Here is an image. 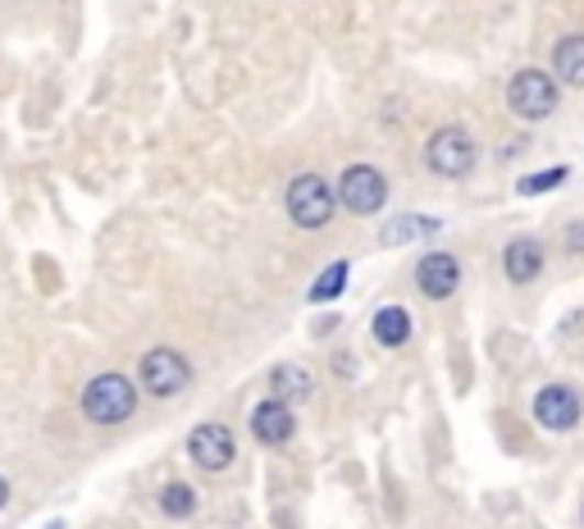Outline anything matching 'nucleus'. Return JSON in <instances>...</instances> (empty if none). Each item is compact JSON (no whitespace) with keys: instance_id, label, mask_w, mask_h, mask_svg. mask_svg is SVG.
<instances>
[{"instance_id":"39448f33","label":"nucleus","mask_w":584,"mask_h":529,"mask_svg":"<svg viewBox=\"0 0 584 529\" xmlns=\"http://www.w3.org/2000/svg\"><path fill=\"white\" fill-rule=\"evenodd\" d=\"M338 201H343L352 214H375L388 201V178L375 165H352L338 183Z\"/></svg>"},{"instance_id":"6ab92c4d","label":"nucleus","mask_w":584,"mask_h":529,"mask_svg":"<svg viewBox=\"0 0 584 529\" xmlns=\"http://www.w3.org/2000/svg\"><path fill=\"white\" fill-rule=\"evenodd\" d=\"M566 252H571V256H584V220L566 229Z\"/></svg>"},{"instance_id":"dca6fc26","label":"nucleus","mask_w":584,"mask_h":529,"mask_svg":"<svg viewBox=\"0 0 584 529\" xmlns=\"http://www.w3.org/2000/svg\"><path fill=\"white\" fill-rule=\"evenodd\" d=\"M566 165H552V169H543V174H526V178H520L516 183V192L520 197H539V192H552V188H562V183H566Z\"/></svg>"},{"instance_id":"412c9836","label":"nucleus","mask_w":584,"mask_h":529,"mask_svg":"<svg viewBox=\"0 0 584 529\" xmlns=\"http://www.w3.org/2000/svg\"><path fill=\"white\" fill-rule=\"evenodd\" d=\"M580 520H584V503H580Z\"/></svg>"},{"instance_id":"423d86ee","label":"nucleus","mask_w":584,"mask_h":529,"mask_svg":"<svg viewBox=\"0 0 584 529\" xmlns=\"http://www.w3.org/2000/svg\"><path fill=\"white\" fill-rule=\"evenodd\" d=\"M137 375H142V388L151 397H174V393L188 388V361H183L174 348H156V352L142 356Z\"/></svg>"},{"instance_id":"6e6552de","label":"nucleus","mask_w":584,"mask_h":529,"mask_svg":"<svg viewBox=\"0 0 584 529\" xmlns=\"http://www.w3.org/2000/svg\"><path fill=\"white\" fill-rule=\"evenodd\" d=\"M580 393L575 388H566V384H548V388H539V397H535V420L543 425V429H552V433H566V429H575L580 425Z\"/></svg>"},{"instance_id":"f3484780","label":"nucleus","mask_w":584,"mask_h":529,"mask_svg":"<svg viewBox=\"0 0 584 529\" xmlns=\"http://www.w3.org/2000/svg\"><path fill=\"white\" fill-rule=\"evenodd\" d=\"M192 507H197V493L188 484H165V493H161V511L165 516L183 520V516H192Z\"/></svg>"},{"instance_id":"2eb2a0df","label":"nucleus","mask_w":584,"mask_h":529,"mask_svg":"<svg viewBox=\"0 0 584 529\" xmlns=\"http://www.w3.org/2000/svg\"><path fill=\"white\" fill-rule=\"evenodd\" d=\"M269 393L279 397V401L306 397V393H311V375H306V370H297V365H279V370L269 375Z\"/></svg>"},{"instance_id":"f257e3e1","label":"nucleus","mask_w":584,"mask_h":529,"mask_svg":"<svg viewBox=\"0 0 584 529\" xmlns=\"http://www.w3.org/2000/svg\"><path fill=\"white\" fill-rule=\"evenodd\" d=\"M82 411L91 425H124L137 411V393L124 375H97L82 388Z\"/></svg>"},{"instance_id":"0eeeda50","label":"nucleus","mask_w":584,"mask_h":529,"mask_svg":"<svg viewBox=\"0 0 584 529\" xmlns=\"http://www.w3.org/2000/svg\"><path fill=\"white\" fill-rule=\"evenodd\" d=\"M233 452H238V443H233V429L229 425H197L192 433H188V456L201 465V471H224V465H233Z\"/></svg>"},{"instance_id":"aec40b11","label":"nucleus","mask_w":584,"mask_h":529,"mask_svg":"<svg viewBox=\"0 0 584 529\" xmlns=\"http://www.w3.org/2000/svg\"><path fill=\"white\" fill-rule=\"evenodd\" d=\"M5 503H10V480L0 475V507H5Z\"/></svg>"},{"instance_id":"a211bd4d","label":"nucleus","mask_w":584,"mask_h":529,"mask_svg":"<svg viewBox=\"0 0 584 529\" xmlns=\"http://www.w3.org/2000/svg\"><path fill=\"white\" fill-rule=\"evenodd\" d=\"M348 288V261H333L320 278H316V288H311V301H333L338 293Z\"/></svg>"},{"instance_id":"9d476101","label":"nucleus","mask_w":584,"mask_h":529,"mask_svg":"<svg viewBox=\"0 0 584 529\" xmlns=\"http://www.w3.org/2000/svg\"><path fill=\"white\" fill-rule=\"evenodd\" d=\"M293 429H297V420H293V407H288V401H279V397L256 401V411H252V433H256L261 443L279 448V443L293 439Z\"/></svg>"},{"instance_id":"4468645a","label":"nucleus","mask_w":584,"mask_h":529,"mask_svg":"<svg viewBox=\"0 0 584 529\" xmlns=\"http://www.w3.org/2000/svg\"><path fill=\"white\" fill-rule=\"evenodd\" d=\"M439 229H443V224H439V220H429V214H403V220H393V224H388L384 242L397 246V242H411V238H429V233H439Z\"/></svg>"},{"instance_id":"ddd939ff","label":"nucleus","mask_w":584,"mask_h":529,"mask_svg":"<svg viewBox=\"0 0 584 529\" xmlns=\"http://www.w3.org/2000/svg\"><path fill=\"white\" fill-rule=\"evenodd\" d=\"M375 338L384 342V348H403V342L411 338V316L403 306H384L375 316Z\"/></svg>"},{"instance_id":"9b49d317","label":"nucleus","mask_w":584,"mask_h":529,"mask_svg":"<svg viewBox=\"0 0 584 529\" xmlns=\"http://www.w3.org/2000/svg\"><path fill=\"white\" fill-rule=\"evenodd\" d=\"M503 274L511 284H535L543 274V242L539 238H511L503 246Z\"/></svg>"},{"instance_id":"20e7f679","label":"nucleus","mask_w":584,"mask_h":529,"mask_svg":"<svg viewBox=\"0 0 584 529\" xmlns=\"http://www.w3.org/2000/svg\"><path fill=\"white\" fill-rule=\"evenodd\" d=\"M475 137L466 129H456V123H448V129H439L434 137H429L425 146V161L429 169H434L439 178H466L475 169Z\"/></svg>"},{"instance_id":"f03ea898","label":"nucleus","mask_w":584,"mask_h":529,"mask_svg":"<svg viewBox=\"0 0 584 529\" xmlns=\"http://www.w3.org/2000/svg\"><path fill=\"white\" fill-rule=\"evenodd\" d=\"M507 106L516 119L526 123H539L558 110V78L543 74V69H520L511 82H507Z\"/></svg>"},{"instance_id":"f8f14e48","label":"nucleus","mask_w":584,"mask_h":529,"mask_svg":"<svg viewBox=\"0 0 584 529\" xmlns=\"http://www.w3.org/2000/svg\"><path fill=\"white\" fill-rule=\"evenodd\" d=\"M552 74L566 87H584V33H571L552 46Z\"/></svg>"},{"instance_id":"7ed1b4c3","label":"nucleus","mask_w":584,"mask_h":529,"mask_svg":"<svg viewBox=\"0 0 584 529\" xmlns=\"http://www.w3.org/2000/svg\"><path fill=\"white\" fill-rule=\"evenodd\" d=\"M333 210H338V188H329L320 174L293 178V188H288V214H293L297 229H324L333 220Z\"/></svg>"},{"instance_id":"1a4fd4ad","label":"nucleus","mask_w":584,"mask_h":529,"mask_svg":"<svg viewBox=\"0 0 584 529\" xmlns=\"http://www.w3.org/2000/svg\"><path fill=\"white\" fill-rule=\"evenodd\" d=\"M416 288H420L425 297H434V301L452 297V293L461 288V261L448 256V252L420 256V265H416Z\"/></svg>"}]
</instances>
